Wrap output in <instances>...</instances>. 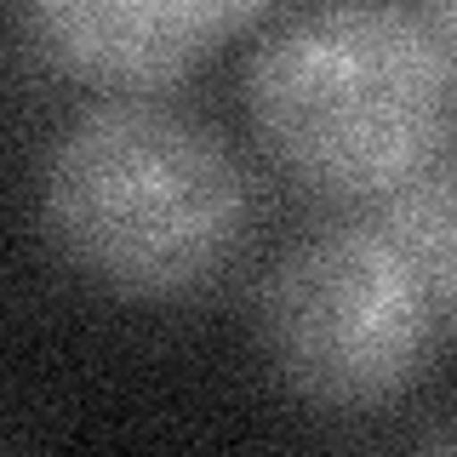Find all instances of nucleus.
I'll use <instances>...</instances> for the list:
<instances>
[{
    "mask_svg": "<svg viewBox=\"0 0 457 457\" xmlns=\"http://www.w3.org/2000/svg\"><path fill=\"white\" fill-rule=\"evenodd\" d=\"M246 97L297 183L371 200L446 143L452 57L400 0H320L252 57Z\"/></svg>",
    "mask_w": 457,
    "mask_h": 457,
    "instance_id": "nucleus-1",
    "label": "nucleus"
},
{
    "mask_svg": "<svg viewBox=\"0 0 457 457\" xmlns=\"http://www.w3.org/2000/svg\"><path fill=\"white\" fill-rule=\"evenodd\" d=\"M52 235L126 297H183L240 252L252 189L212 126L149 97L86 109L46 166Z\"/></svg>",
    "mask_w": 457,
    "mask_h": 457,
    "instance_id": "nucleus-2",
    "label": "nucleus"
},
{
    "mask_svg": "<svg viewBox=\"0 0 457 457\" xmlns=\"http://www.w3.org/2000/svg\"><path fill=\"white\" fill-rule=\"evenodd\" d=\"M446 332L435 280L378 218L303 235L263 286L269 361L314 406L395 400L423 378Z\"/></svg>",
    "mask_w": 457,
    "mask_h": 457,
    "instance_id": "nucleus-3",
    "label": "nucleus"
},
{
    "mask_svg": "<svg viewBox=\"0 0 457 457\" xmlns=\"http://www.w3.org/2000/svg\"><path fill=\"white\" fill-rule=\"evenodd\" d=\"M18 18L46 63L120 92L178 80L212 40L161 0H18Z\"/></svg>",
    "mask_w": 457,
    "mask_h": 457,
    "instance_id": "nucleus-4",
    "label": "nucleus"
},
{
    "mask_svg": "<svg viewBox=\"0 0 457 457\" xmlns=\"http://www.w3.org/2000/svg\"><path fill=\"white\" fill-rule=\"evenodd\" d=\"M371 218L423 263V275L435 280L440 303L457 326V154L435 149L395 189L371 195Z\"/></svg>",
    "mask_w": 457,
    "mask_h": 457,
    "instance_id": "nucleus-5",
    "label": "nucleus"
},
{
    "mask_svg": "<svg viewBox=\"0 0 457 457\" xmlns=\"http://www.w3.org/2000/svg\"><path fill=\"white\" fill-rule=\"evenodd\" d=\"M161 6L171 12V18L195 23L200 35H218V29H235V23L257 18V12H269L275 0H161Z\"/></svg>",
    "mask_w": 457,
    "mask_h": 457,
    "instance_id": "nucleus-6",
    "label": "nucleus"
},
{
    "mask_svg": "<svg viewBox=\"0 0 457 457\" xmlns=\"http://www.w3.org/2000/svg\"><path fill=\"white\" fill-rule=\"evenodd\" d=\"M423 18H428V29L440 35L446 57H457V0H423Z\"/></svg>",
    "mask_w": 457,
    "mask_h": 457,
    "instance_id": "nucleus-7",
    "label": "nucleus"
},
{
    "mask_svg": "<svg viewBox=\"0 0 457 457\" xmlns=\"http://www.w3.org/2000/svg\"><path fill=\"white\" fill-rule=\"evenodd\" d=\"M428 446H452V452H457V428H446V435H435Z\"/></svg>",
    "mask_w": 457,
    "mask_h": 457,
    "instance_id": "nucleus-8",
    "label": "nucleus"
}]
</instances>
